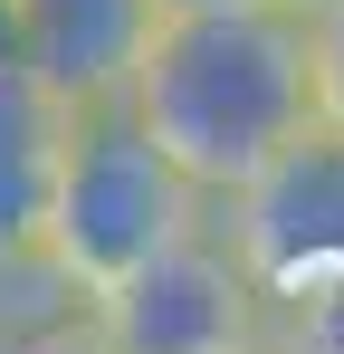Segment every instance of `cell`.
<instances>
[{
    "mask_svg": "<svg viewBox=\"0 0 344 354\" xmlns=\"http://www.w3.org/2000/svg\"><path fill=\"white\" fill-rule=\"evenodd\" d=\"M220 221L258 288L344 278V124L316 115L306 134H287L239 192H220Z\"/></svg>",
    "mask_w": 344,
    "mask_h": 354,
    "instance_id": "277c9868",
    "label": "cell"
},
{
    "mask_svg": "<svg viewBox=\"0 0 344 354\" xmlns=\"http://www.w3.org/2000/svg\"><path fill=\"white\" fill-rule=\"evenodd\" d=\"M306 29H316V106L344 124V0L306 10Z\"/></svg>",
    "mask_w": 344,
    "mask_h": 354,
    "instance_id": "52a82bcc",
    "label": "cell"
},
{
    "mask_svg": "<svg viewBox=\"0 0 344 354\" xmlns=\"http://www.w3.org/2000/svg\"><path fill=\"white\" fill-rule=\"evenodd\" d=\"M0 58H19V0H0Z\"/></svg>",
    "mask_w": 344,
    "mask_h": 354,
    "instance_id": "ba28073f",
    "label": "cell"
},
{
    "mask_svg": "<svg viewBox=\"0 0 344 354\" xmlns=\"http://www.w3.org/2000/svg\"><path fill=\"white\" fill-rule=\"evenodd\" d=\"M249 354H268V345H249Z\"/></svg>",
    "mask_w": 344,
    "mask_h": 354,
    "instance_id": "8fae6325",
    "label": "cell"
},
{
    "mask_svg": "<svg viewBox=\"0 0 344 354\" xmlns=\"http://www.w3.org/2000/svg\"><path fill=\"white\" fill-rule=\"evenodd\" d=\"M96 354H249L258 345V278L229 239L220 201L163 239L153 259H134L115 288L86 297Z\"/></svg>",
    "mask_w": 344,
    "mask_h": 354,
    "instance_id": "3957f363",
    "label": "cell"
},
{
    "mask_svg": "<svg viewBox=\"0 0 344 354\" xmlns=\"http://www.w3.org/2000/svg\"><path fill=\"white\" fill-rule=\"evenodd\" d=\"M163 29V0H19V67L48 96H115Z\"/></svg>",
    "mask_w": 344,
    "mask_h": 354,
    "instance_id": "5b68a950",
    "label": "cell"
},
{
    "mask_svg": "<svg viewBox=\"0 0 344 354\" xmlns=\"http://www.w3.org/2000/svg\"><path fill=\"white\" fill-rule=\"evenodd\" d=\"M57 134H67V96H48L19 58H0V268H29L48 239Z\"/></svg>",
    "mask_w": 344,
    "mask_h": 354,
    "instance_id": "8992f818",
    "label": "cell"
},
{
    "mask_svg": "<svg viewBox=\"0 0 344 354\" xmlns=\"http://www.w3.org/2000/svg\"><path fill=\"white\" fill-rule=\"evenodd\" d=\"M296 10H325V0H296Z\"/></svg>",
    "mask_w": 344,
    "mask_h": 354,
    "instance_id": "30bf717a",
    "label": "cell"
},
{
    "mask_svg": "<svg viewBox=\"0 0 344 354\" xmlns=\"http://www.w3.org/2000/svg\"><path fill=\"white\" fill-rule=\"evenodd\" d=\"M134 106L163 134V153L220 201L287 134H306L325 115L316 106V29H306L296 0L163 10L153 48L134 67Z\"/></svg>",
    "mask_w": 344,
    "mask_h": 354,
    "instance_id": "6da1fadb",
    "label": "cell"
},
{
    "mask_svg": "<svg viewBox=\"0 0 344 354\" xmlns=\"http://www.w3.org/2000/svg\"><path fill=\"white\" fill-rule=\"evenodd\" d=\"M201 211H211V192L163 153V134L144 124L134 86L67 106L57 182H48V239H39V259H48L57 278H77V288L96 297L134 259H153L163 239H182Z\"/></svg>",
    "mask_w": 344,
    "mask_h": 354,
    "instance_id": "7a4b0ae2",
    "label": "cell"
},
{
    "mask_svg": "<svg viewBox=\"0 0 344 354\" xmlns=\"http://www.w3.org/2000/svg\"><path fill=\"white\" fill-rule=\"evenodd\" d=\"M163 10H220V0H163Z\"/></svg>",
    "mask_w": 344,
    "mask_h": 354,
    "instance_id": "9c48e42d",
    "label": "cell"
}]
</instances>
